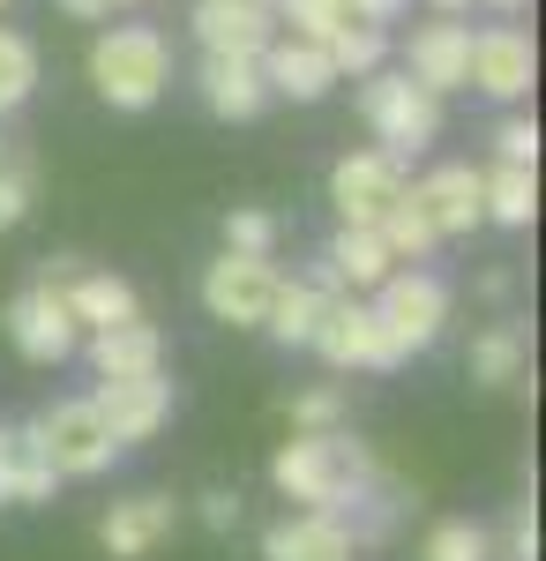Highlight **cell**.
Instances as JSON below:
<instances>
[{"instance_id":"9","label":"cell","mask_w":546,"mask_h":561,"mask_svg":"<svg viewBox=\"0 0 546 561\" xmlns=\"http://www.w3.org/2000/svg\"><path fill=\"white\" fill-rule=\"evenodd\" d=\"M405 187H412V173H405L389 150H352V158L330 165L337 225H367V232H375L382 217H389V203H405Z\"/></svg>"},{"instance_id":"18","label":"cell","mask_w":546,"mask_h":561,"mask_svg":"<svg viewBox=\"0 0 546 561\" xmlns=\"http://www.w3.org/2000/svg\"><path fill=\"white\" fill-rule=\"evenodd\" d=\"M262 561H360L352 547V531L322 510H293V517H277L262 531Z\"/></svg>"},{"instance_id":"33","label":"cell","mask_w":546,"mask_h":561,"mask_svg":"<svg viewBox=\"0 0 546 561\" xmlns=\"http://www.w3.org/2000/svg\"><path fill=\"white\" fill-rule=\"evenodd\" d=\"M225 248H232V255H277V217L270 210H232L225 217Z\"/></svg>"},{"instance_id":"36","label":"cell","mask_w":546,"mask_h":561,"mask_svg":"<svg viewBox=\"0 0 546 561\" xmlns=\"http://www.w3.org/2000/svg\"><path fill=\"white\" fill-rule=\"evenodd\" d=\"M195 517L211 524V531H232V524H240V494H232V486H203V494H195Z\"/></svg>"},{"instance_id":"5","label":"cell","mask_w":546,"mask_h":561,"mask_svg":"<svg viewBox=\"0 0 546 561\" xmlns=\"http://www.w3.org/2000/svg\"><path fill=\"white\" fill-rule=\"evenodd\" d=\"M31 427H38V449H45V465H53L60 479H98V472L121 465V442H113L105 420H98L90 397H60V404L38 412Z\"/></svg>"},{"instance_id":"6","label":"cell","mask_w":546,"mask_h":561,"mask_svg":"<svg viewBox=\"0 0 546 561\" xmlns=\"http://www.w3.org/2000/svg\"><path fill=\"white\" fill-rule=\"evenodd\" d=\"M277 255H225L203 270V307H211V322L225 330H262L270 322V300H277Z\"/></svg>"},{"instance_id":"28","label":"cell","mask_w":546,"mask_h":561,"mask_svg":"<svg viewBox=\"0 0 546 561\" xmlns=\"http://www.w3.org/2000/svg\"><path fill=\"white\" fill-rule=\"evenodd\" d=\"M322 53H330L337 83H367V76H375L382 60H389V31H367V23H344V31H337V38L322 45Z\"/></svg>"},{"instance_id":"19","label":"cell","mask_w":546,"mask_h":561,"mask_svg":"<svg viewBox=\"0 0 546 561\" xmlns=\"http://www.w3.org/2000/svg\"><path fill=\"white\" fill-rule=\"evenodd\" d=\"M195 90H203V105H211L217 121H254L262 105H270V83H262V68L240 60V53H203V68H195Z\"/></svg>"},{"instance_id":"15","label":"cell","mask_w":546,"mask_h":561,"mask_svg":"<svg viewBox=\"0 0 546 561\" xmlns=\"http://www.w3.org/2000/svg\"><path fill=\"white\" fill-rule=\"evenodd\" d=\"M344 300V285H337L330 262H315V270H299V277H277V300H270V337L277 345H315V322H322V307Z\"/></svg>"},{"instance_id":"17","label":"cell","mask_w":546,"mask_h":561,"mask_svg":"<svg viewBox=\"0 0 546 561\" xmlns=\"http://www.w3.org/2000/svg\"><path fill=\"white\" fill-rule=\"evenodd\" d=\"M90 367L98 382H135V375H166V337L158 322H113V330H90Z\"/></svg>"},{"instance_id":"38","label":"cell","mask_w":546,"mask_h":561,"mask_svg":"<svg viewBox=\"0 0 546 561\" xmlns=\"http://www.w3.org/2000/svg\"><path fill=\"white\" fill-rule=\"evenodd\" d=\"M60 8H68V15H83V23H98V15H113L105 0H60Z\"/></svg>"},{"instance_id":"34","label":"cell","mask_w":546,"mask_h":561,"mask_svg":"<svg viewBox=\"0 0 546 561\" xmlns=\"http://www.w3.org/2000/svg\"><path fill=\"white\" fill-rule=\"evenodd\" d=\"M494 165H539V121L509 113L502 128H494Z\"/></svg>"},{"instance_id":"13","label":"cell","mask_w":546,"mask_h":561,"mask_svg":"<svg viewBox=\"0 0 546 561\" xmlns=\"http://www.w3.org/2000/svg\"><path fill=\"white\" fill-rule=\"evenodd\" d=\"M172 524H180V502H172V494H127V502L105 510L98 547H105L113 561H143V554H158V547L172 539Z\"/></svg>"},{"instance_id":"23","label":"cell","mask_w":546,"mask_h":561,"mask_svg":"<svg viewBox=\"0 0 546 561\" xmlns=\"http://www.w3.org/2000/svg\"><path fill=\"white\" fill-rule=\"evenodd\" d=\"M322 262L337 270V285H344V293H360V300H367L382 277L397 270L389 248H382V232H367V225H337V232H330V255H322Z\"/></svg>"},{"instance_id":"7","label":"cell","mask_w":546,"mask_h":561,"mask_svg":"<svg viewBox=\"0 0 546 561\" xmlns=\"http://www.w3.org/2000/svg\"><path fill=\"white\" fill-rule=\"evenodd\" d=\"M307 352H322L337 375H389V367H405V359L389 352V337H382L375 307L360 300V293H344V300L322 307V322H315V345H307Z\"/></svg>"},{"instance_id":"2","label":"cell","mask_w":546,"mask_h":561,"mask_svg":"<svg viewBox=\"0 0 546 561\" xmlns=\"http://www.w3.org/2000/svg\"><path fill=\"white\" fill-rule=\"evenodd\" d=\"M90 83L113 113H150L172 83V45L158 23H113L90 45Z\"/></svg>"},{"instance_id":"31","label":"cell","mask_w":546,"mask_h":561,"mask_svg":"<svg viewBox=\"0 0 546 561\" xmlns=\"http://www.w3.org/2000/svg\"><path fill=\"white\" fill-rule=\"evenodd\" d=\"M38 203V158L31 150H8L0 158V232H15Z\"/></svg>"},{"instance_id":"37","label":"cell","mask_w":546,"mask_h":561,"mask_svg":"<svg viewBox=\"0 0 546 561\" xmlns=\"http://www.w3.org/2000/svg\"><path fill=\"white\" fill-rule=\"evenodd\" d=\"M405 8H412V0H352V23H367V31H389Z\"/></svg>"},{"instance_id":"30","label":"cell","mask_w":546,"mask_h":561,"mask_svg":"<svg viewBox=\"0 0 546 561\" xmlns=\"http://www.w3.org/2000/svg\"><path fill=\"white\" fill-rule=\"evenodd\" d=\"M352 23V0H277V31L307 45H330Z\"/></svg>"},{"instance_id":"25","label":"cell","mask_w":546,"mask_h":561,"mask_svg":"<svg viewBox=\"0 0 546 561\" xmlns=\"http://www.w3.org/2000/svg\"><path fill=\"white\" fill-rule=\"evenodd\" d=\"M375 232H382V248H389L397 270H420V262L442 248V232H434V217L420 210V195H412V187H405V203H389V217H382Z\"/></svg>"},{"instance_id":"22","label":"cell","mask_w":546,"mask_h":561,"mask_svg":"<svg viewBox=\"0 0 546 561\" xmlns=\"http://www.w3.org/2000/svg\"><path fill=\"white\" fill-rule=\"evenodd\" d=\"M479 217L524 232L539 217V165H479Z\"/></svg>"},{"instance_id":"1","label":"cell","mask_w":546,"mask_h":561,"mask_svg":"<svg viewBox=\"0 0 546 561\" xmlns=\"http://www.w3.org/2000/svg\"><path fill=\"white\" fill-rule=\"evenodd\" d=\"M382 479L375 449L367 442H352V427H330V434H293L277 457H270V486L299 502V510H322V517L344 524V510L367 494Z\"/></svg>"},{"instance_id":"14","label":"cell","mask_w":546,"mask_h":561,"mask_svg":"<svg viewBox=\"0 0 546 561\" xmlns=\"http://www.w3.org/2000/svg\"><path fill=\"white\" fill-rule=\"evenodd\" d=\"M187 23L203 53H240V60H262V45L277 38V15L262 0H195Z\"/></svg>"},{"instance_id":"44","label":"cell","mask_w":546,"mask_h":561,"mask_svg":"<svg viewBox=\"0 0 546 561\" xmlns=\"http://www.w3.org/2000/svg\"><path fill=\"white\" fill-rule=\"evenodd\" d=\"M0 8H8V0H0Z\"/></svg>"},{"instance_id":"42","label":"cell","mask_w":546,"mask_h":561,"mask_svg":"<svg viewBox=\"0 0 546 561\" xmlns=\"http://www.w3.org/2000/svg\"><path fill=\"white\" fill-rule=\"evenodd\" d=\"M262 8H270V15H277V0H262Z\"/></svg>"},{"instance_id":"10","label":"cell","mask_w":546,"mask_h":561,"mask_svg":"<svg viewBox=\"0 0 546 561\" xmlns=\"http://www.w3.org/2000/svg\"><path fill=\"white\" fill-rule=\"evenodd\" d=\"M532 83H539V53H532V31H516V23H487V31H471L464 90H487L494 105H516V98H532Z\"/></svg>"},{"instance_id":"11","label":"cell","mask_w":546,"mask_h":561,"mask_svg":"<svg viewBox=\"0 0 546 561\" xmlns=\"http://www.w3.org/2000/svg\"><path fill=\"white\" fill-rule=\"evenodd\" d=\"M98 420L113 427V442L121 449H135V442H150V434L172 427V382L166 375H135V382H98Z\"/></svg>"},{"instance_id":"20","label":"cell","mask_w":546,"mask_h":561,"mask_svg":"<svg viewBox=\"0 0 546 561\" xmlns=\"http://www.w3.org/2000/svg\"><path fill=\"white\" fill-rule=\"evenodd\" d=\"M60 300H68V314H76V330H113V322H135L143 314V300H135V285H127L121 270H76L68 285H60Z\"/></svg>"},{"instance_id":"12","label":"cell","mask_w":546,"mask_h":561,"mask_svg":"<svg viewBox=\"0 0 546 561\" xmlns=\"http://www.w3.org/2000/svg\"><path fill=\"white\" fill-rule=\"evenodd\" d=\"M464 60H471V23H457V15H434V23H420V31L405 38V76H412L426 98L464 90Z\"/></svg>"},{"instance_id":"27","label":"cell","mask_w":546,"mask_h":561,"mask_svg":"<svg viewBox=\"0 0 546 561\" xmlns=\"http://www.w3.org/2000/svg\"><path fill=\"white\" fill-rule=\"evenodd\" d=\"M31 90H38V45L0 23V121H8V113H23V105H31Z\"/></svg>"},{"instance_id":"24","label":"cell","mask_w":546,"mask_h":561,"mask_svg":"<svg viewBox=\"0 0 546 561\" xmlns=\"http://www.w3.org/2000/svg\"><path fill=\"white\" fill-rule=\"evenodd\" d=\"M53 486H60V472L45 465L38 427L31 420L8 427V510H38V502H53Z\"/></svg>"},{"instance_id":"29","label":"cell","mask_w":546,"mask_h":561,"mask_svg":"<svg viewBox=\"0 0 546 561\" xmlns=\"http://www.w3.org/2000/svg\"><path fill=\"white\" fill-rule=\"evenodd\" d=\"M420 561H494V531L471 517H442V524H426Z\"/></svg>"},{"instance_id":"35","label":"cell","mask_w":546,"mask_h":561,"mask_svg":"<svg viewBox=\"0 0 546 561\" xmlns=\"http://www.w3.org/2000/svg\"><path fill=\"white\" fill-rule=\"evenodd\" d=\"M494 561H539V517H532V502L509 510V531L494 539Z\"/></svg>"},{"instance_id":"21","label":"cell","mask_w":546,"mask_h":561,"mask_svg":"<svg viewBox=\"0 0 546 561\" xmlns=\"http://www.w3.org/2000/svg\"><path fill=\"white\" fill-rule=\"evenodd\" d=\"M412 195H420V210L434 217V232L442 240H457V232H471V225H487L479 217V165H434L426 180H412Z\"/></svg>"},{"instance_id":"39","label":"cell","mask_w":546,"mask_h":561,"mask_svg":"<svg viewBox=\"0 0 546 561\" xmlns=\"http://www.w3.org/2000/svg\"><path fill=\"white\" fill-rule=\"evenodd\" d=\"M426 8H434V15H464L471 0H426Z\"/></svg>"},{"instance_id":"26","label":"cell","mask_w":546,"mask_h":561,"mask_svg":"<svg viewBox=\"0 0 546 561\" xmlns=\"http://www.w3.org/2000/svg\"><path fill=\"white\" fill-rule=\"evenodd\" d=\"M524 367H532V345H524L516 322H487V330L471 337V382L502 389V382H524Z\"/></svg>"},{"instance_id":"8","label":"cell","mask_w":546,"mask_h":561,"mask_svg":"<svg viewBox=\"0 0 546 561\" xmlns=\"http://www.w3.org/2000/svg\"><path fill=\"white\" fill-rule=\"evenodd\" d=\"M0 330H8V345L23 352L31 367H60L68 352L83 345V330H76V314H68V300H60V285H38V277L8 300Z\"/></svg>"},{"instance_id":"4","label":"cell","mask_w":546,"mask_h":561,"mask_svg":"<svg viewBox=\"0 0 546 561\" xmlns=\"http://www.w3.org/2000/svg\"><path fill=\"white\" fill-rule=\"evenodd\" d=\"M367 307H375L382 337H389V352L397 359H412V352L442 345V330H450V285L434 277V270H389L375 293H367Z\"/></svg>"},{"instance_id":"41","label":"cell","mask_w":546,"mask_h":561,"mask_svg":"<svg viewBox=\"0 0 546 561\" xmlns=\"http://www.w3.org/2000/svg\"><path fill=\"white\" fill-rule=\"evenodd\" d=\"M8 150H15V142H8V135H0V158H8Z\"/></svg>"},{"instance_id":"40","label":"cell","mask_w":546,"mask_h":561,"mask_svg":"<svg viewBox=\"0 0 546 561\" xmlns=\"http://www.w3.org/2000/svg\"><path fill=\"white\" fill-rule=\"evenodd\" d=\"M479 8H494V15H516V8H524V0H479Z\"/></svg>"},{"instance_id":"16","label":"cell","mask_w":546,"mask_h":561,"mask_svg":"<svg viewBox=\"0 0 546 561\" xmlns=\"http://www.w3.org/2000/svg\"><path fill=\"white\" fill-rule=\"evenodd\" d=\"M262 83H270V98H293V105H315V98H330L337 90V68H330V53L322 45H307V38H277L262 45Z\"/></svg>"},{"instance_id":"3","label":"cell","mask_w":546,"mask_h":561,"mask_svg":"<svg viewBox=\"0 0 546 561\" xmlns=\"http://www.w3.org/2000/svg\"><path fill=\"white\" fill-rule=\"evenodd\" d=\"M360 121L375 135V150H389L397 165H412L426 142L442 135V98H426L405 68H375L360 83Z\"/></svg>"},{"instance_id":"43","label":"cell","mask_w":546,"mask_h":561,"mask_svg":"<svg viewBox=\"0 0 546 561\" xmlns=\"http://www.w3.org/2000/svg\"><path fill=\"white\" fill-rule=\"evenodd\" d=\"M105 8H127V0H105Z\"/></svg>"},{"instance_id":"32","label":"cell","mask_w":546,"mask_h":561,"mask_svg":"<svg viewBox=\"0 0 546 561\" xmlns=\"http://www.w3.org/2000/svg\"><path fill=\"white\" fill-rule=\"evenodd\" d=\"M285 412H293V434H330V427H344V389H337V382L299 389Z\"/></svg>"}]
</instances>
